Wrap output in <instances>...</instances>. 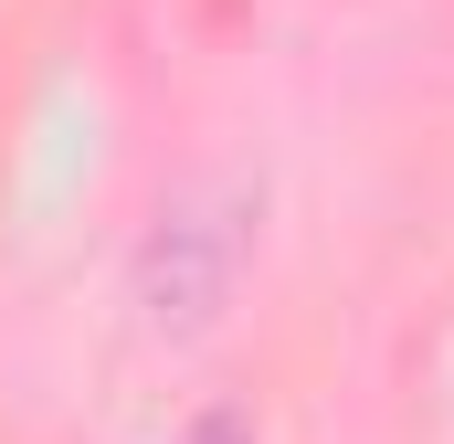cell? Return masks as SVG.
<instances>
[{
    "label": "cell",
    "mask_w": 454,
    "mask_h": 444,
    "mask_svg": "<svg viewBox=\"0 0 454 444\" xmlns=\"http://www.w3.org/2000/svg\"><path fill=\"white\" fill-rule=\"evenodd\" d=\"M232 275H243V212L180 202V212H159L148 254H137V307L159 329H212L223 297H232Z\"/></svg>",
    "instance_id": "1"
},
{
    "label": "cell",
    "mask_w": 454,
    "mask_h": 444,
    "mask_svg": "<svg viewBox=\"0 0 454 444\" xmlns=\"http://www.w3.org/2000/svg\"><path fill=\"white\" fill-rule=\"evenodd\" d=\"M180 444H254V434H243L232 413H212V424H191V434H180Z\"/></svg>",
    "instance_id": "2"
}]
</instances>
